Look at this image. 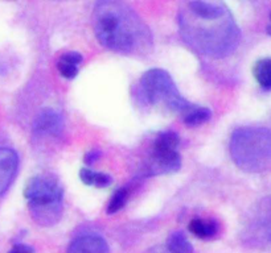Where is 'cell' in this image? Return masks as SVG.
<instances>
[{
	"label": "cell",
	"mask_w": 271,
	"mask_h": 253,
	"mask_svg": "<svg viewBox=\"0 0 271 253\" xmlns=\"http://www.w3.org/2000/svg\"><path fill=\"white\" fill-rule=\"evenodd\" d=\"M179 28L193 50L212 58L232 54L241 38L234 18L222 0H184Z\"/></svg>",
	"instance_id": "6da1fadb"
},
{
	"label": "cell",
	"mask_w": 271,
	"mask_h": 253,
	"mask_svg": "<svg viewBox=\"0 0 271 253\" xmlns=\"http://www.w3.org/2000/svg\"><path fill=\"white\" fill-rule=\"evenodd\" d=\"M127 198H129V190L126 189V187L116 190L114 193V195L111 197L110 202H109L107 214H115L118 213V211H120V210L124 207L126 202H127Z\"/></svg>",
	"instance_id": "ac0fdd59"
},
{
	"label": "cell",
	"mask_w": 271,
	"mask_h": 253,
	"mask_svg": "<svg viewBox=\"0 0 271 253\" xmlns=\"http://www.w3.org/2000/svg\"><path fill=\"white\" fill-rule=\"evenodd\" d=\"M167 248L172 253H193V247L181 231L171 234L167 240Z\"/></svg>",
	"instance_id": "9a60e30c"
},
{
	"label": "cell",
	"mask_w": 271,
	"mask_h": 253,
	"mask_svg": "<svg viewBox=\"0 0 271 253\" xmlns=\"http://www.w3.org/2000/svg\"><path fill=\"white\" fill-rule=\"evenodd\" d=\"M93 28L98 41L113 52L126 55H147L151 52V32L123 0H97Z\"/></svg>",
	"instance_id": "7a4b0ae2"
},
{
	"label": "cell",
	"mask_w": 271,
	"mask_h": 253,
	"mask_svg": "<svg viewBox=\"0 0 271 253\" xmlns=\"http://www.w3.org/2000/svg\"><path fill=\"white\" fill-rule=\"evenodd\" d=\"M8 253H33V248L25 244H16Z\"/></svg>",
	"instance_id": "ffe728a7"
},
{
	"label": "cell",
	"mask_w": 271,
	"mask_h": 253,
	"mask_svg": "<svg viewBox=\"0 0 271 253\" xmlns=\"http://www.w3.org/2000/svg\"><path fill=\"white\" fill-rule=\"evenodd\" d=\"M99 156H101V153H99L98 150H90V152H88V153L85 154L83 161H85V163H88V165H93V163H96L97 160L99 158Z\"/></svg>",
	"instance_id": "d6986e66"
},
{
	"label": "cell",
	"mask_w": 271,
	"mask_h": 253,
	"mask_svg": "<svg viewBox=\"0 0 271 253\" xmlns=\"http://www.w3.org/2000/svg\"><path fill=\"white\" fill-rule=\"evenodd\" d=\"M24 195L32 219L39 226L52 227L62 217V189L56 178L48 174L33 177L28 182Z\"/></svg>",
	"instance_id": "277c9868"
},
{
	"label": "cell",
	"mask_w": 271,
	"mask_h": 253,
	"mask_svg": "<svg viewBox=\"0 0 271 253\" xmlns=\"http://www.w3.org/2000/svg\"><path fill=\"white\" fill-rule=\"evenodd\" d=\"M180 144L179 135L174 131L161 132L156 136V139L152 144V148L160 150H177Z\"/></svg>",
	"instance_id": "2e32d148"
},
{
	"label": "cell",
	"mask_w": 271,
	"mask_h": 253,
	"mask_svg": "<svg viewBox=\"0 0 271 253\" xmlns=\"http://www.w3.org/2000/svg\"><path fill=\"white\" fill-rule=\"evenodd\" d=\"M181 166V157L177 150H160L152 148L147 163L148 176H160L177 172Z\"/></svg>",
	"instance_id": "52a82bcc"
},
{
	"label": "cell",
	"mask_w": 271,
	"mask_h": 253,
	"mask_svg": "<svg viewBox=\"0 0 271 253\" xmlns=\"http://www.w3.org/2000/svg\"><path fill=\"white\" fill-rule=\"evenodd\" d=\"M188 230L198 239H211L217 235L218 224L214 220H204V219H192L189 221Z\"/></svg>",
	"instance_id": "7c38bea8"
},
{
	"label": "cell",
	"mask_w": 271,
	"mask_h": 253,
	"mask_svg": "<svg viewBox=\"0 0 271 253\" xmlns=\"http://www.w3.org/2000/svg\"><path fill=\"white\" fill-rule=\"evenodd\" d=\"M254 77L258 85L265 89L271 90V58L259 59L254 66Z\"/></svg>",
	"instance_id": "5bb4252c"
},
{
	"label": "cell",
	"mask_w": 271,
	"mask_h": 253,
	"mask_svg": "<svg viewBox=\"0 0 271 253\" xmlns=\"http://www.w3.org/2000/svg\"><path fill=\"white\" fill-rule=\"evenodd\" d=\"M230 154L245 172L259 173L271 167V129L262 126L239 128L232 135Z\"/></svg>",
	"instance_id": "3957f363"
},
{
	"label": "cell",
	"mask_w": 271,
	"mask_h": 253,
	"mask_svg": "<svg viewBox=\"0 0 271 253\" xmlns=\"http://www.w3.org/2000/svg\"><path fill=\"white\" fill-rule=\"evenodd\" d=\"M140 87L144 99L150 104L163 103L171 111L183 115L193 107L180 95L170 74L161 69H151L144 72L140 78Z\"/></svg>",
	"instance_id": "5b68a950"
},
{
	"label": "cell",
	"mask_w": 271,
	"mask_h": 253,
	"mask_svg": "<svg viewBox=\"0 0 271 253\" xmlns=\"http://www.w3.org/2000/svg\"><path fill=\"white\" fill-rule=\"evenodd\" d=\"M79 178L81 181L88 186H94V187H98V189H105V187H109L113 182V178H111L109 174L101 172H94L89 167H82L79 170Z\"/></svg>",
	"instance_id": "4fadbf2b"
},
{
	"label": "cell",
	"mask_w": 271,
	"mask_h": 253,
	"mask_svg": "<svg viewBox=\"0 0 271 253\" xmlns=\"http://www.w3.org/2000/svg\"><path fill=\"white\" fill-rule=\"evenodd\" d=\"M144 253H172L170 251V249L167 248V247H154V248H151L150 251H147V252Z\"/></svg>",
	"instance_id": "44dd1931"
},
{
	"label": "cell",
	"mask_w": 271,
	"mask_h": 253,
	"mask_svg": "<svg viewBox=\"0 0 271 253\" xmlns=\"http://www.w3.org/2000/svg\"><path fill=\"white\" fill-rule=\"evenodd\" d=\"M19 157L11 148L0 146V195L8 190L18 173Z\"/></svg>",
	"instance_id": "9c48e42d"
},
{
	"label": "cell",
	"mask_w": 271,
	"mask_h": 253,
	"mask_svg": "<svg viewBox=\"0 0 271 253\" xmlns=\"http://www.w3.org/2000/svg\"><path fill=\"white\" fill-rule=\"evenodd\" d=\"M211 109L207 107H196L193 106L188 112L184 113V123L189 126H197L204 124L211 119Z\"/></svg>",
	"instance_id": "e0dca14e"
},
{
	"label": "cell",
	"mask_w": 271,
	"mask_h": 253,
	"mask_svg": "<svg viewBox=\"0 0 271 253\" xmlns=\"http://www.w3.org/2000/svg\"><path fill=\"white\" fill-rule=\"evenodd\" d=\"M109 245L101 236H79L70 243L66 253H109Z\"/></svg>",
	"instance_id": "30bf717a"
},
{
	"label": "cell",
	"mask_w": 271,
	"mask_h": 253,
	"mask_svg": "<svg viewBox=\"0 0 271 253\" xmlns=\"http://www.w3.org/2000/svg\"><path fill=\"white\" fill-rule=\"evenodd\" d=\"M82 62V55L77 52L65 53L57 62V69L64 78L73 79L78 74V65Z\"/></svg>",
	"instance_id": "8fae6325"
},
{
	"label": "cell",
	"mask_w": 271,
	"mask_h": 253,
	"mask_svg": "<svg viewBox=\"0 0 271 253\" xmlns=\"http://www.w3.org/2000/svg\"><path fill=\"white\" fill-rule=\"evenodd\" d=\"M270 21H271V14H270ZM267 33H269V35L271 36V24L269 25V27H267Z\"/></svg>",
	"instance_id": "7402d4cb"
},
{
	"label": "cell",
	"mask_w": 271,
	"mask_h": 253,
	"mask_svg": "<svg viewBox=\"0 0 271 253\" xmlns=\"http://www.w3.org/2000/svg\"><path fill=\"white\" fill-rule=\"evenodd\" d=\"M64 129V122L58 112L45 108L37 115L33 131L36 136H60Z\"/></svg>",
	"instance_id": "ba28073f"
},
{
	"label": "cell",
	"mask_w": 271,
	"mask_h": 253,
	"mask_svg": "<svg viewBox=\"0 0 271 253\" xmlns=\"http://www.w3.org/2000/svg\"><path fill=\"white\" fill-rule=\"evenodd\" d=\"M245 241L255 248L271 251V195L258 202L245 221Z\"/></svg>",
	"instance_id": "8992f818"
}]
</instances>
